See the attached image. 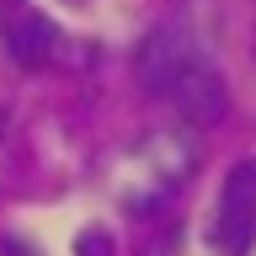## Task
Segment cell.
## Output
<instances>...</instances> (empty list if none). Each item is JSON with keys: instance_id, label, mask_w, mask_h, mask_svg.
Returning <instances> with one entry per match:
<instances>
[{"instance_id": "8", "label": "cell", "mask_w": 256, "mask_h": 256, "mask_svg": "<svg viewBox=\"0 0 256 256\" xmlns=\"http://www.w3.org/2000/svg\"><path fill=\"white\" fill-rule=\"evenodd\" d=\"M0 134H6V112H0Z\"/></svg>"}, {"instance_id": "4", "label": "cell", "mask_w": 256, "mask_h": 256, "mask_svg": "<svg viewBox=\"0 0 256 256\" xmlns=\"http://www.w3.org/2000/svg\"><path fill=\"white\" fill-rule=\"evenodd\" d=\"M208 246H214V256H251L256 251V155L230 166L219 198H214Z\"/></svg>"}, {"instance_id": "6", "label": "cell", "mask_w": 256, "mask_h": 256, "mask_svg": "<svg viewBox=\"0 0 256 256\" xmlns=\"http://www.w3.org/2000/svg\"><path fill=\"white\" fill-rule=\"evenodd\" d=\"M75 251H80V256H107L112 240H107V230H86V235L75 240Z\"/></svg>"}, {"instance_id": "5", "label": "cell", "mask_w": 256, "mask_h": 256, "mask_svg": "<svg viewBox=\"0 0 256 256\" xmlns=\"http://www.w3.org/2000/svg\"><path fill=\"white\" fill-rule=\"evenodd\" d=\"M176 251H182V224H166V230L144 246V256H176Z\"/></svg>"}, {"instance_id": "3", "label": "cell", "mask_w": 256, "mask_h": 256, "mask_svg": "<svg viewBox=\"0 0 256 256\" xmlns=\"http://www.w3.org/2000/svg\"><path fill=\"white\" fill-rule=\"evenodd\" d=\"M192 166H198V144L182 139V134H166V139H150L134 155V171L123 182V208L134 214H166L176 203V192L187 187Z\"/></svg>"}, {"instance_id": "9", "label": "cell", "mask_w": 256, "mask_h": 256, "mask_svg": "<svg viewBox=\"0 0 256 256\" xmlns=\"http://www.w3.org/2000/svg\"><path fill=\"white\" fill-rule=\"evenodd\" d=\"M64 6H80V0H64Z\"/></svg>"}, {"instance_id": "2", "label": "cell", "mask_w": 256, "mask_h": 256, "mask_svg": "<svg viewBox=\"0 0 256 256\" xmlns=\"http://www.w3.org/2000/svg\"><path fill=\"white\" fill-rule=\"evenodd\" d=\"M0 38L22 70H86L96 64V48L70 38L59 22L32 11L27 0H0Z\"/></svg>"}, {"instance_id": "7", "label": "cell", "mask_w": 256, "mask_h": 256, "mask_svg": "<svg viewBox=\"0 0 256 256\" xmlns=\"http://www.w3.org/2000/svg\"><path fill=\"white\" fill-rule=\"evenodd\" d=\"M0 256H38V251L27 240H16V235H0Z\"/></svg>"}, {"instance_id": "1", "label": "cell", "mask_w": 256, "mask_h": 256, "mask_svg": "<svg viewBox=\"0 0 256 256\" xmlns=\"http://www.w3.org/2000/svg\"><path fill=\"white\" fill-rule=\"evenodd\" d=\"M134 70H139V86L160 102H171L187 123H219L224 107H230V86H224V70L214 64L208 43L192 32V22H160L150 38L134 54Z\"/></svg>"}]
</instances>
